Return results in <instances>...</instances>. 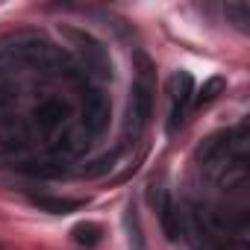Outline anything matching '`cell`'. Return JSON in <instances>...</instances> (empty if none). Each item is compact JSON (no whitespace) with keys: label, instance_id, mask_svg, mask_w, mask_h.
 Listing matches in <instances>:
<instances>
[{"label":"cell","instance_id":"cell-10","mask_svg":"<svg viewBox=\"0 0 250 250\" xmlns=\"http://www.w3.org/2000/svg\"><path fill=\"white\" fill-rule=\"evenodd\" d=\"M100 235H103V229H100V224H94V221H85V224H77V227H74V241L83 244V247H94V244L100 241Z\"/></svg>","mask_w":250,"mask_h":250},{"label":"cell","instance_id":"cell-9","mask_svg":"<svg viewBox=\"0 0 250 250\" xmlns=\"http://www.w3.org/2000/svg\"><path fill=\"white\" fill-rule=\"evenodd\" d=\"M224 15H227V21H229L238 33H250V6H247V3H241V0L227 3V6H224Z\"/></svg>","mask_w":250,"mask_h":250},{"label":"cell","instance_id":"cell-3","mask_svg":"<svg viewBox=\"0 0 250 250\" xmlns=\"http://www.w3.org/2000/svg\"><path fill=\"white\" fill-rule=\"evenodd\" d=\"M109 118H112L109 94L100 88H88L83 94V130L88 136H100L109 127Z\"/></svg>","mask_w":250,"mask_h":250},{"label":"cell","instance_id":"cell-8","mask_svg":"<svg viewBox=\"0 0 250 250\" xmlns=\"http://www.w3.org/2000/svg\"><path fill=\"white\" fill-rule=\"evenodd\" d=\"M88 133L83 130V127H77V130H68L62 139H59V153H65V156H80L85 147H88Z\"/></svg>","mask_w":250,"mask_h":250},{"label":"cell","instance_id":"cell-13","mask_svg":"<svg viewBox=\"0 0 250 250\" xmlns=\"http://www.w3.org/2000/svg\"><path fill=\"white\" fill-rule=\"evenodd\" d=\"M115 159H118V153H109V156L97 159V162H94V168H88V171H85V177H100V174H106V171L115 165Z\"/></svg>","mask_w":250,"mask_h":250},{"label":"cell","instance_id":"cell-16","mask_svg":"<svg viewBox=\"0 0 250 250\" xmlns=\"http://www.w3.org/2000/svg\"><path fill=\"white\" fill-rule=\"evenodd\" d=\"M0 250H3V244H0Z\"/></svg>","mask_w":250,"mask_h":250},{"label":"cell","instance_id":"cell-14","mask_svg":"<svg viewBox=\"0 0 250 250\" xmlns=\"http://www.w3.org/2000/svg\"><path fill=\"white\" fill-rule=\"evenodd\" d=\"M218 250H250V247H247L244 238H227V241L218 244Z\"/></svg>","mask_w":250,"mask_h":250},{"label":"cell","instance_id":"cell-12","mask_svg":"<svg viewBox=\"0 0 250 250\" xmlns=\"http://www.w3.org/2000/svg\"><path fill=\"white\" fill-rule=\"evenodd\" d=\"M227 83H224V77H209L206 83H203V88H200V94L194 97L197 100V106H203V103H209V100H215L218 97V91L224 88Z\"/></svg>","mask_w":250,"mask_h":250},{"label":"cell","instance_id":"cell-1","mask_svg":"<svg viewBox=\"0 0 250 250\" xmlns=\"http://www.w3.org/2000/svg\"><path fill=\"white\" fill-rule=\"evenodd\" d=\"M136 83L130 88V103H127V121H124V136L127 142H139L150 124V115H153V91H156V83H153V65L145 53H136Z\"/></svg>","mask_w":250,"mask_h":250},{"label":"cell","instance_id":"cell-11","mask_svg":"<svg viewBox=\"0 0 250 250\" xmlns=\"http://www.w3.org/2000/svg\"><path fill=\"white\" fill-rule=\"evenodd\" d=\"M124 221H127V229H130V247L133 250H145V238H142V227H139V215H136V206L133 203L127 206Z\"/></svg>","mask_w":250,"mask_h":250},{"label":"cell","instance_id":"cell-5","mask_svg":"<svg viewBox=\"0 0 250 250\" xmlns=\"http://www.w3.org/2000/svg\"><path fill=\"white\" fill-rule=\"evenodd\" d=\"M30 145V127L18 115H3L0 118V147L3 150H24Z\"/></svg>","mask_w":250,"mask_h":250},{"label":"cell","instance_id":"cell-6","mask_svg":"<svg viewBox=\"0 0 250 250\" xmlns=\"http://www.w3.org/2000/svg\"><path fill=\"white\" fill-rule=\"evenodd\" d=\"M68 115H71L68 103H62V100H56V97H50V100L39 103V106H36V112H33V118H36V124H39V130H44V133L59 130L62 124L68 121Z\"/></svg>","mask_w":250,"mask_h":250},{"label":"cell","instance_id":"cell-7","mask_svg":"<svg viewBox=\"0 0 250 250\" xmlns=\"http://www.w3.org/2000/svg\"><path fill=\"white\" fill-rule=\"evenodd\" d=\"M33 206L42 209V212H50V215H71L77 209L85 206L83 197H50V194H39L33 197Z\"/></svg>","mask_w":250,"mask_h":250},{"label":"cell","instance_id":"cell-15","mask_svg":"<svg viewBox=\"0 0 250 250\" xmlns=\"http://www.w3.org/2000/svg\"><path fill=\"white\" fill-rule=\"evenodd\" d=\"M12 97H15V91H12V85H9L6 80H0V109H3L6 103H12Z\"/></svg>","mask_w":250,"mask_h":250},{"label":"cell","instance_id":"cell-2","mask_svg":"<svg viewBox=\"0 0 250 250\" xmlns=\"http://www.w3.org/2000/svg\"><path fill=\"white\" fill-rule=\"evenodd\" d=\"M65 36L71 39V44L77 47V53H80V68L85 71V74H94V77H100V80H109L112 77V59H109V50L94 39V36H88V33H83V30H65Z\"/></svg>","mask_w":250,"mask_h":250},{"label":"cell","instance_id":"cell-4","mask_svg":"<svg viewBox=\"0 0 250 250\" xmlns=\"http://www.w3.org/2000/svg\"><path fill=\"white\" fill-rule=\"evenodd\" d=\"M168 97H171V118H168V133H174L180 124H183V115L188 109V103L194 100V80L188 71H174L171 80H168Z\"/></svg>","mask_w":250,"mask_h":250}]
</instances>
